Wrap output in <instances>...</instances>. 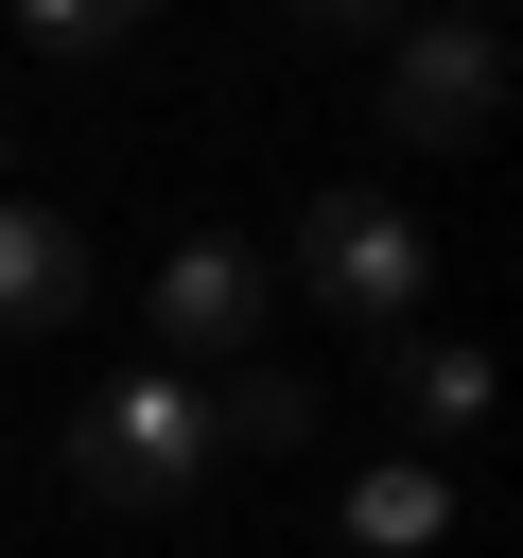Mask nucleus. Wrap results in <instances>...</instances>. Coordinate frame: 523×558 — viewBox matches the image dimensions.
<instances>
[{"mask_svg": "<svg viewBox=\"0 0 523 558\" xmlns=\"http://www.w3.org/2000/svg\"><path fill=\"white\" fill-rule=\"evenodd\" d=\"M262 314H279V262H262L244 227L157 244V279H139V349H174V384H192V366H244V349H262Z\"/></svg>", "mask_w": 523, "mask_h": 558, "instance_id": "obj_3", "label": "nucleus"}, {"mask_svg": "<svg viewBox=\"0 0 523 558\" xmlns=\"http://www.w3.org/2000/svg\"><path fill=\"white\" fill-rule=\"evenodd\" d=\"M209 471H227V453H209V401H192L174 366H122V384L70 418V488H87L105 523H174Z\"/></svg>", "mask_w": 523, "mask_h": 558, "instance_id": "obj_1", "label": "nucleus"}, {"mask_svg": "<svg viewBox=\"0 0 523 558\" xmlns=\"http://www.w3.org/2000/svg\"><path fill=\"white\" fill-rule=\"evenodd\" d=\"M488 122H506V35H488V17H418V35H384V140L453 157V140H488Z\"/></svg>", "mask_w": 523, "mask_h": 558, "instance_id": "obj_4", "label": "nucleus"}, {"mask_svg": "<svg viewBox=\"0 0 523 558\" xmlns=\"http://www.w3.org/2000/svg\"><path fill=\"white\" fill-rule=\"evenodd\" d=\"M384 401L418 418V453L436 436H471L488 418V349H453V331H384Z\"/></svg>", "mask_w": 523, "mask_h": 558, "instance_id": "obj_7", "label": "nucleus"}, {"mask_svg": "<svg viewBox=\"0 0 523 558\" xmlns=\"http://www.w3.org/2000/svg\"><path fill=\"white\" fill-rule=\"evenodd\" d=\"M349 541H366V558H436V541H453V488H436V453L366 471V488H349Z\"/></svg>", "mask_w": 523, "mask_h": 558, "instance_id": "obj_8", "label": "nucleus"}, {"mask_svg": "<svg viewBox=\"0 0 523 558\" xmlns=\"http://www.w3.org/2000/svg\"><path fill=\"white\" fill-rule=\"evenodd\" d=\"M296 279H314L349 331H418V296H436V244H418V209H401V192L331 174V192L296 209Z\"/></svg>", "mask_w": 523, "mask_h": 558, "instance_id": "obj_2", "label": "nucleus"}, {"mask_svg": "<svg viewBox=\"0 0 523 558\" xmlns=\"http://www.w3.org/2000/svg\"><path fill=\"white\" fill-rule=\"evenodd\" d=\"M192 401H209V453H296V436L331 418V401H314V384H296L279 349H244V366H209Z\"/></svg>", "mask_w": 523, "mask_h": 558, "instance_id": "obj_6", "label": "nucleus"}, {"mask_svg": "<svg viewBox=\"0 0 523 558\" xmlns=\"http://www.w3.org/2000/svg\"><path fill=\"white\" fill-rule=\"evenodd\" d=\"M70 314H87V227L0 192V331H70Z\"/></svg>", "mask_w": 523, "mask_h": 558, "instance_id": "obj_5", "label": "nucleus"}, {"mask_svg": "<svg viewBox=\"0 0 523 558\" xmlns=\"http://www.w3.org/2000/svg\"><path fill=\"white\" fill-rule=\"evenodd\" d=\"M17 35H35V52H52V70H87V52H122V35H139V17H122V0H35V17H17Z\"/></svg>", "mask_w": 523, "mask_h": 558, "instance_id": "obj_9", "label": "nucleus"}]
</instances>
